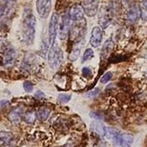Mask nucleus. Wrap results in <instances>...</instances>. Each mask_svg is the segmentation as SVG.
Masks as SVG:
<instances>
[{
    "mask_svg": "<svg viewBox=\"0 0 147 147\" xmlns=\"http://www.w3.org/2000/svg\"><path fill=\"white\" fill-rule=\"evenodd\" d=\"M36 20L32 13L26 15L22 22V38L27 44H32L36 35Z\"/></svg>",
    "mask_w": 147,
    "mask_h": 147,
    "instance_id": "nucleus-1",
    "label": "nucleus"
},
{
    "mask_svg": "<svg viewBox=\"0 0 147 147\" xmlns=\"http://www.w3.org/2000/svg\"><path fill=\"white\" fill-rule=\"evenodd\" d=\"M47 56L50 67L52 70H56L57 68H59L63 60V52L61 49L54 43L51 47H50V50Z\"/></svg>",
    "mask_w": 147,
    "mask_h": 147,
    "instance_id": "nucleus-2",
    "label": "nucleus"
},
{
    "mask_svg": "<svg viewBox=\"0 0 147 147\" xmlns=\"http://www.w3.org/2000/svg\"><path fill=\"white\" fill-rule=\"evenodd\" d=\"M70 26V37L74 42H79L83 38L85 33L87 32V22L83 19L80 21L72 22Z\"/></svg>",
    "mask_w": 147,
    "mask_h": 147,
    "instance_id": "nucleus-3",
    "label": "nucleus"
},
{
    "mask_svg": "<svg viewBox=\"0 0 147 147\" xmlns=\"http://www.w3.org/2000/svg\"><path fill=\"white\" fill-rule=\"evenodd\" d=\"M58 34L61 41H65L68 38L69 30H70V18L68 12H64L59 18V26H58Z\"/></svg>",
    "mask_w": 147,
    "mask_h": 147,
    "instance_id": "nucleus-4",
    "label": "nucleus"
},
{
    "mask_svg": "<svg viewBox=\"0 0 147 147\" xmlns=\"http://www.w3.org/2000/svg\"><path fill=\"white\" fill-rule=\"evenodd\" d=\"M58 26H59V16L57 13H53L51 17L48 28V44L51 47L55 43V39L58 33Z\"/></svg>",
    "mask_w": 147,
    "mask_h": 147,
    "instance_id": "nucleus-5",
    "label": "nucleus"
},
{
    "mask_svg": "<svg viewBox=\"0 0 147 147\" xmlns=\"http://www.w3.org/2000/svg\"><path fill=\"white\" fill-rule=\"evenodd\" d=\"M113 144L117 147H130L131 144L134 141V138L132 135L129 134V133H119L114 136Z\"/></svg>",
    "mask_w": 147,
    "mask_h": 147,
    "instance_id": "nucleus-6",
    "label": "nucleus"
},
{
    "mask_svg": "<svg viewBox=\"0 0 147 147\" xmlns=\"http://www.w3.org/2000/svg\"><path fill=\"white\" fill-rule=\"evenodd\" d=\"M36 11L41 19H46L50 15L51 9V0H36Z\"/></svg>",
    "mask_w": 147,
    "mask_h": 147,
    "instance_id": "nucleus-7",
    "label": "nucleus"
},
{
    "mask_svg": "<svg viewBox=\"0 0 147 147\" xmlns=\"http://www.w3.org/2000/svg\"><path fill=\"white\" fill-rule=\"evenodd\" d=\"M82 7L88 17H93L98 13L99 0H83Z\"/></svg>",
    "mask_w": 147,
    "mask_h": 147,
    "instance_id": "nucleus-8",
    "label": "nucleus"
},
{
    "mask_svg": "<svg viewBox=\"0 0 147 147\" xmlns=\"http://www.w3.org/2000/svg\"><path fill=\"white\" fill-rule=\"evenodd\" d=\"M69 18H70V21L72 22H76V21H80L84 19V11L82 7V5H80L78 4L74 5L70 10H69Z\"/></svg>",
    "mask_w": 147,
    "mask_h": 147,
    "instance_id": "nucleus-9",
    "label": "nucleus"
},
{
    "mask_svg": "<svg viewBox=\"0 0 147 147\" xmlns=\"http://www.w3.org/2000/svg\"><path fill=\"white\" fill-rule=\"evenodd\" d=\"M103 40V30L99 26H95L93 28L91 31V35H90V44L94 48H97L100 45Z\"/></svg>",
    "mask_w": 147,
    "mask_h": 147,
    "instance_id": "nucleus-10",
    "label": "nucleus"
},
{
    "mask_svg": "<svg viewBox=\"0 0 147 147\" xmlns=\"http://www.w3.org/2000/svg\"><path fill=\"white\" fill-rule=\"evenodd\" d=\"M111 11L107 10V8H102L98 17V24L101 26L102 28H107L111 24Z\"/></svg>",
    "mask_w": 147,
    "mask_h": 147,
    "instance_id": "nucleus-11",
    "label": "nucleus"
},
{
    "mask_svg": "<svg viewBox=\"0 0 147 147\" xmlns=\"http://www.w3.org/2000/svg\"><path fill=\"white\" fill-rule=\"evenodd\" d=\"M140 17V9L137 5H132L129 8L126 13V21L129 24H133L137 21Z\"/></svg>",
    "mask_w": 147,
    "mask_h": 147,
    "instance_id": "nucleus-12",
    "label": "nucleus"
},
{
    "mask_svg": "<svg viewBox=\"0 0 147 147\" xmlns=\"http://www.w3.org/2000/svg\"><path fill=\"white\" fill-rule=\"evenodd\" d=\"M16 60V52L12 48H8L5 50L3 56V65L5 67H11Z\"/></svg>",
    "mask_w": 147,
    "mask_h": 147,
    "instance_id": "nucleus-13",
    "label": "nucleus"
},
{
    "mask_svg": "<svg viewBox=\"0 0 147 147\" xmlns=\"http://www.w3.org/2000/svg\"><path fill=\"white\" fill-rule=\"evenodd\" d=\"M23 114L24 113H23L22 108H21V107H16V108L12 109L8 114V119L12 123H18L20 122L21 116L23 115Z\"/></svg>",
    "mask_w": 147,
    "mask_h": 147,
    "instance_id": "nucleus-14",
    "label": "nucleus"
},
{
    "mask_svg": "<svg viewBox=\"0 0 147 147\" xmlns=\"http://www.w3.org/2000/svg\"><path fill=\"white\" fill-rule=\"evenodd\" d=\"M90 129L91 131H93L94 133H96L97 135L100 136V137H104L105 133V127L104 126V124L100 122H97L94 121L90 123Z\"/></svg>",
    "mask_w": 147,
    "mask_h": 147,
    "instance_id": "nucleus-15",
    "label": "nucleus"
},
{
    "mask_svg": "<svg viewBox=\"0 0 147 147\" xmlns=\"http://www.w3.org/2000/svg\"><path fill=\"white\" fill-rule=\"evenodd\" d=\"M13 139V135L9 131H0V146L9 144Z\"/></svg>",
    "mask_w": 147,
    "mask_h": 147,
    "instance_id": "nucleus-16",
    "label": "nucleus"
},
{
    "mask_svg": "<svg viewBox=\"0 0 147 147\" xmlns=\"http://www.w3.org/2000/svg\"><path fill=\"white\" fill-rule=\"evenodd\" d=\"M113 46H114V44H113V42L112 38L108 39L107 41L105 42V43L104 44L103 49L101 50V57H102L103 59L105 58L106 57H107L110 54V52L112 51Z\"/></svg>",
    "mask_w": 147,
    "mask_h": 147,
    "instance_id": "nucleus-17",
    "label": "nucleus"
},
{
    "mask_svg": "<svg viewBox=\"0 0 147 147\" xmlns=\"http://www.w3.org/2000/svg\"><path fill=\"white\" fill-rule=\"evenodd\" d=\"M51 110L50 109L46 108V107H42L41 109H39L36 112V117L39 121L41 122H45L48 119L49 115H50Z\"/></svg>",
    "mask_w": 147,
    "mask_h": 147,
    "instance_id": "nucleus-18",
    "label": "nucleus"
},
{
    "mask_svg": "<svg viewBox=\"0 0 147 147\" xmlns=\"http://www.w3.org/2000/svg\"><path fill=\"white\" fill-rule=\"evenodd\" d=\"M23 117V121L29 124H32L35 123L36 119V112L34 110H30V111H27L26 113L23 114L22 115Z\"/></svg>",
    "mask_w": 147,
    "mask_h": 147,
    "instance_id": "nucleus-19",
    "label": "nucleus"
},
{
    "mask_svg": "<svg viewBox=\"0 0 147 147\" xmlns=\"http://www.w3.org/2000/svg\"><path fill=\"white\" fill-rule=\"evenodd\" d=\"M140 9V16L144 21H147V0H143L141 3Z\"/></svg>",
    "mask_w": 147,
    "mask_h": 147,
    "instance_id": "nucleus-20",
    "label": "nucleus"
},
{
    "mask_svg": "<svg viewBox=\"0 0 147 147\" xmlns=\"http://www.w3.org/2000/svg\"><path fill=\"white\" fill-rule=\"evenodd\" d=\"M80 53H81V49H80L79 48H75V49L71 51V53L69 54V56H68L69 61L75 62V60H77V58H78L79 56H80Z\"/></svg>",
    "mask_w": 147,
    "mask_h": 147,
    "instance_id": "nucleus-21",
    "label": "nucleus"
},
{
    "mask_svg": "<svg viewBox=\"0 0 147 147\" xmlns=\"http://www.w3.org/2000/svg\"><path fill=\"white\" fill-rule=\"evenodd\" d=\"M94 57V51H93L92 49H87L84 53H83V63L90 60L91 58H93Z\"/></svg>",
    "mask_w": 147,
    "mask_h": 147,
    "instance_id": "nucleus-22",
    "label": "nucleus"
},
{
    "mask_svg": "<svg viewBox=\"0 0 147 147\" xmlns=\"http://www.w3.org/2000/svg\"><path fill=\"white\" fill-rule=\"evenodd\" d=\"M117 130L112 129V128H105V136L107 139H110V140H113L114 136L117 134Z\"/></svg>",
    "mask_w": 147,
    "mask_h": 147,
    "instance_id": "nucleus-23",
    "label": "nucleus"
},
{
    "mask_svg": "<svg viewBox=\"0 0 147 147\" xmlns=\"http://www.w3.org/2000/svg\"><path fill=\"white\" fill-rule=\"evenodd\" d=\"M112 77H113V73H112V72H110V71L105 72V73L102 76V78H101V79H100V82H101L102 84H106V83L109 82L110 80L112 79Z\"/></svg>",
    "mask_w": 147,
    "mask_h": 147,
    "instance_id": "nucleus-24",
    "label": "nucleus"
},
{
    "mask_svg": "<svg viewBox=\"0 0 147 147\" xmlns=\"http://www.w3.org/2000/svg\"><path fill=\"white\" fill-rule=\"evenodd\" d=\"M70 100H71V96L69 94H65V93H61L58 97V100L62 104L68 103Z\"/></svg>",
    "mask_w": 147,
    "mask_h": 147,
    "instance_id": "nucleus-25",
    "label": "nucleus"
},
{
    "mask_svg": "<svg viewBox=\"0 0 147 147\" xmlns=\"http://www.w3.org/2000/svg\"><path fill=\"white\" fill-rule=\"evenodd\" d=\"M23 88L26 92H31L34 89V86L31 82L29 81H25L23 83Z\"/></svg>",
    "mask_w": 147,
    "mask_h": 147,
    "instance_id": "nucleus-26",
    "label": "nucleus"
},
{
    "mask_svg": "<svg viewBox=\"0 0 147 147\" xmlns=\"http://www.w3.org/2000/svg\"><path fill=\"white\" fill-rule=\"evenodd\" d=\"M98 93H99V89L95 88V89H93L92 91H90L88 93H86V96L89 97V98H93V97H96Z\"/></svg>",
    "mask_w": 147,
    "mask_h": 147,
    "instance_id": "nucleus-27",
    "label": "nucleus"
},
{
    "mask_svg": "<svg viewBox=\"0 0 147 147\" xmlns=\"http://www.w3.org/2000/svg\"><path fill=\"white\" fill-rule=\"evenodd\" d=\"M83 75L84 77H87V78H90L91 75H92V71L89 68V67H84L83 69Z\"/></svg>",
    "mask_w": 147,
    "mask_h": 147,
    "instance_id": "nucleus-28",
    "label": "nucleus"
},
{
    "mask_svg": "<svg viewBox=\"0 0 147 147\" xmlns=\"http://www.w3.org/2000/svg\"><path fill=\"white\" fill-rule=\"evenodd\" d=\"M9 104H10V102L8 100H1V101H0V110L7 108V107L9 106Z\"/></svg>",
    "mask_w": 147,
    "mask_h": 147,
    "instance_id": "nucleus-29",
    "label": "nucleus"
},
{
    "mask_svg": "<svg viewBox=\"0 0 147 147\" xmlns=\"http://www.w3.org/2000/svg\"><path fill=\"white\" fill-rule=\"evenodd\" d=\"M44 96H45V95H44V93L42 91H37V92L35 93V97H36V99H43Z\"/></svg>",
    "mask_w": 147,
    "mask_h": 147,
    "instance_id": "nucleus-30",
    "label": "nucleus"
},
{
    "mask_svg": "<svg viewBox=\"0 0 147 147\" xmlns=\"http://www.w3.org/2000/svg\"><path fill=\"white\" fill-rule=\"evenodd\" d=\"M90 116H91V117H93L94 119H98V120L102 119L101 115H100V114H98L97 112H91V113H90Z\"/></svg>",
    "mask_w": 147,
    "mask_h": 147,
    "instance_id": "nucleus-31",
    "label": "nucleus"
},
{
    "mask_svg": "<svg viewBox=\"0 0 147 147\" xmlns=\"http://www.w3.org/2000/svg\"><path fill=\"white\" fill-rule=\"evenodd\" d=\"M4 2H7V3H12V2H13L14 0H3Z\"/></svg>",
    "mask_w": 147,
    "mask_h": 147,
    "instance_id": "nucleus-32",
    "label": "nucleus"
},
{
    "mask_svg": "<svg viewBox=\"0 0 147 147\" xmlns=\"http://www.w3.org/2000/svg\"><path fill=\"white\" fill-rule=\"evenodd\" d=\"M124 2H126V3H128V2H130V1H132V0H123Z\"/></svg>",
    "mask_w": 147,
    "mask_h": 147,
    "instance_id": "nucleus-33",
    "label": "nucleus"
}]
</instances>
